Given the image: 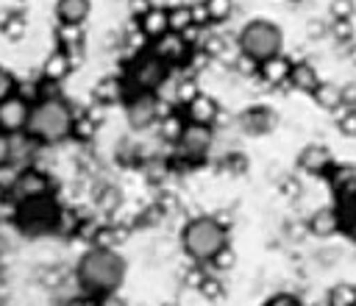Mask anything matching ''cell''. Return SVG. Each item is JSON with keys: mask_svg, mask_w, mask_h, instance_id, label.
Listing matches in <instances>:
<instances>
[{"mask_svg": "<svg viewBox=\"0 0 356 306\" xmlns=\"http://www.w3.org/2000/svg\"><path fill=\"white\" fill-rule=\"evenodd\" d=\"M125 273H128V264L120 256V250L106 248V245H92L89 250L81 253L75 264V281L81 292L95 295V298L117 292L125 281Z\"/></svg>", "mask_w": 356, "mask_h": 306, "instance_id": "cell-1", "label": "cell"}, {"mask_svg": "<svg viewBox=\"0 0 356 306\" xmlns=\"http://www.w3.org/2000/svg\"><path fill=\"white\" fill-rule=\"evenodd\" d=\"M72 122H75V111L61 95L58 97H39L31 103L25 134L31 139H36L42 147L58 145L67 136H72Z\"/></svg>", "mask_w": 356, "mask_h": 306, "instance_id": "cell-2", "label": "cell"}, {"mask_svg": "<svg viewBox=\"0 0 356 306\" xmlns=\"http://www.w3.org/2000/svg\"><path fill=\"white\" fill-rule=\"evenodd\" d=\"M225 245H228V225H222L220 217L200 214L186 220V225L181 228V248L195 264H209Z\"/></svg>", "mask_w": 356, "mask_h": 306, "instance_id": "cell-3", "label": "cell"}, {"mask_svg": "<svg viewBox=\"0 0 356 306\" xmlns=\"http://www.w3.org/2000/svg\"><path fill=\"white\" fill-rule=\"evenodd\" d=\"M64 206L56 200V195H39L14 203V225L28 236H44L58 231Z\"/></svg>", "mask_w": 356, "mask_h": 306, "instance_id": "cell-4", "label": "cell"}, {"mask_svg": "<svg viewBox=\"0 0 356 306\" xmlns=\"http://www.w3.org/2000/svg\"><path fill=\"white\" fill-rule=\"evenodd\" d=\"M236 47L239 56H248L250 61L261 64L273 56H281L284 50V31L270 22V19H250L242 25V31L236 33Z\"/></svg>", "mask_w": 356, "mask_h": 306, "instance_id": "cell-5", "label": "cell"}, {"mask_svg": "<svg viewBox=\"0 0 356 306\" xmlns=\"http://www.w3.org/2000/svg\"><path fill=\"white\" fill-rule=\"evenodd\" d=\"M172 75V67L159 58L150 47L131 56V61L125 64V72H122V81L128 86V95L131 92H159Z\"/></svg>", "mask_w": 356, "mask_h": 306, "instance_id": "cell-6", "label": "cell"}, {"mask_svg": "<svg viewBox=\"0 0 356 306\" xmlns=\"http://www.w3.org/2000/svg\"><path fill=\"white\" fill-rule=\"evenodd\" d=\"M211 145H214V131L209 125L186 122V128L181 131L178 142L172 145V150H175L172 156L181 164H200L211 153Z\"/></svg>", "mask_w": 356, "mask_h": 306, "instance_id": "cell-7", "label": "cell"}, {"mask_svg": "<svg viewBox=\"0 0 356 306\" xmlns=\"http://www.w3.org/2000/svg\"><path fill=\"white\" fill-rule=\"evenodd\" d=\"M164 100L159 97V92H131L125 97V120L134 131H147L159 122V117L164 114Z\"/></svg>", "mask_w": 356, "mask_h": 306, "instance_id": "cell-8", "label": "cell"}, {"mask_svg": "<svg viewBox=\"0 0 356 306\" xmlns=\"http://www.w3.org/2000/svg\"><path fill=\"white\" fill-rule=\"evenodd\" d=\"M53 178L39 170V167H22L17 170L11 186H8V200L19 203V200H28V198H39V195H53Z\"/></svg>", "mask_w": 356, "mask_h": 306, "instance_id": "cell-9", "label": "cell"}, {"mask_svg": "<svg viewBox=\"0 0 356 306\" xmlns=\"http://www.w3.org/2000/svg\"><path fill=\"white\" fill-rule=\"evenodd\" d=\"M150 50L159 56V58H164L172 70H178V67H186V61H189V56H192V45L186 42V36H181V33H164L161 39H156V42H150Z\"/></svg>", "mask_w": 356, "mask_h": 306, "instance_id": "cell-10", "label": "cell"}, {"mask_svg": "<svg viewBox=\"0 0 356 306\" xmlns=\"http://www.w3.org/2000/svg\"><path fill=\"white\" fill-rule=\"evenodd\" d=\"M28 114H31V103L22 95H11L6 100H0V134H22L28 125Z\"/></svg>", "mask_w": 356, "mask_h": 306, "instance_id": "cell-11", "label": "cell"}, {"mask_svg": "<svg viewBox=\"0 0 356 306\" xmlns=\"http://www.w3.org/2000/svg\"><path fill=\"white\" fill-rule=\"evenodd\" d=\"M236 122H239V131H242V134H248V136H261V134H270V131L275 128L278 117H275V111H273L270 106L256 103V106H248V108L236 117Z\"/></svg>", "mask_w": 356, "mask_h": 306, "instance_id": "cell-12", "label": "cell"}, {"mask_svg": "<svg viewBox=\"0 0 356 306\" xmlns=\"http://www.w3.org/2000/svg\"><path fill=\"white\" fill-rule=\"evenodd\" d=\"M334 164H337L334 153L325 145H306L298 153V170L306 172V175H314V178H325Z\"/></svg>", "mask_w": 356, "mask_h": 306, "instance_id": "cell-13", "label": "cell"}, {"mask_svg": "<svg viewBox=\"0 0 356 306\" xmlns=\"http://www.w3.org/2000/svg\"><path fill=\"white\" fill-rule=\"evenodd\" d=\"M292 64H295V61L286 58L284 53H281V56H273V58H267V61H261V64L256 67V78H259L261 86H267V89H278V86L289 83Z\"/></svg>", "mask_w": 356, "mask_h": 306, "instance_id": "cell-14", "label": "cell"}, {"mask_svg": "<svg viewBox=\"0 0 356 306\" xmlns=\"http://www.w3.org/2000/svg\"><path fill=\"white\" fill-rule=\"evenodd\" d=\"M184 117H186V122H195V125H209V128H214V122H217V117H220V103L211 97V95H206V92H197L184 108Z\"/></svg>", "mask_w": 356, "mask_h": 306, "instance_id": "cell-15", "label": "cell"}, {"mask_svg": "<svg viewBox=\"0 0 356 306\" xmlns=\"http://www.w3.org/2000/svg\"><path fill=\"white\" fill-rule=\"evenodd\" d=\"M306 231L317 239H328L334 234H339V214L337 206H320L306 217Z\"/></svg>", "mask_w": 356, "mask_h": 306, "instance_id": "cell-16", "label": "cell"}, {"mask_svg": "<svg viewBox=\"0 0 356 306\" xmlns=\"http://www.w3.org/2000/svg\"><path fill=\"white\" fill-rule=\"evenodd\" d=\"M136 25H139V31L150 39V42H156V39H161L164 33H170V19H167V8L164 6H150L139 19H136Z\"/></svg>", "mask_w": 356, "mask_h": 306, "instance_id": "cell-17", "label": "cell"}, {"mask_svg": "<svg viewBox=\"0 0 356 306\" xmlns=\"http://www.w3.org/2000/svg\"><path fill=\"white\" fill-rule=\"evenodd\" d=\"M72 58H70V53H64V50H53L44 61H42V70H39V78L42 81H53V83H61L70 72H72Z\"/></svg>", "mask_w": 356, "mask_h": 306, "instance_id": "cell-18", "label": "cell"}, {"mask_svg": "<svg viewBox=\"0 0 356 306\" xmlns=\"http://www.w3.org/2000/svg\"><path fill=\"white\" fill-rule=\"evenodd\" d=\"M125 97H128V86H125L122 78L106 75V78H100V81L95 83V89H92V100L100 103V106H111V103H120V100H125Z\"/></svg>", "mask_w": 356, "mask_h": 306, "instance_id": "cell-19", "label": "cell"}, {"mask_svg": "<svg viewBox=\"0 0 356 306\" xmlns=\"http://www.w3.org/2000/svg\"><path fill=\"white\" fill-rule=\"evenodd\" d=\"M325 178H328V184H331L337 200L356 195V167H353V164H334Z\"/></svg>", "mask_w": 356, "mask_h": 306, "instance_id": "cell-20", "label": "cell"}, {"mask_svg": "<svg viewBox=\"0 0 356 306\" xmlns=\"http://www.w3.org/2000/svg\"><path fill=\"white\" fill-rule=\"evenodd\" d=\"M56 47L64 50V53H70V58L75 64L78 61V53L83 47V25H64V22H58L56 25Z\"/></svg>", "mask_w": 356, "mask_h": 306, "instance_id": "cell-21", "label": "cell"}, {"mask_svg": "<svg viewBox=\"0 0 356 306\" xmlns=\"http://www.w3.org/2000/svg\"><path fill=\"white\" fill-rule=\"evenodd\" d=\"M39 147H42V145H39L36 139H31L25 131H22V134H14V136H11V167H17V170L31 167Z\"/></svg>", "mask_w": 356, "mask_h": 306, "instance_id": "cell-22", "label": "cell"}, {"mask_svg": "<svg viewBox=\"0 0 356 306\" xmlns=\"http://www.w3.org/2000/svg\"><path fill=\"white\" fill-rule=\"evenodd\" d=\"M92 0H58L56 3V19L64 25H83L89 19Z\"/></svg>", "mask_w": 356, "mask_h": 306, "instance_id": "cell-23", "label": "cell"}, {"mask_svg": "<svg viewBox=\"0 0 356 306\" xmlns=\"http://www.w3.org/2000/svg\"><path fill=\"white\" fill-rule=\"evenodd\" d=\"M289 86H292L295 92L312 95V92L320 86V75H317L314 64H309V61H295V64H292V72H289Z\"/></svg>", "mask_w": 356, "mask_h": 306, "instance_id": "cell-24", "label": "cell"}, {"mask_svg": "<svg viewBox=\"0 0 356 306\" xmlns=\"http://www.w3.org/2000/svg\"><path fill=\"white\" fill-rule=\"evenodd\" d=\"M186 128V117H184V111H175L172 106H167L164 108V114L159 117V122H156V131H159V136L164 139V142H170V145H175L178 142V136H181V131Z\"/></svg>", "mask_w": 356, "mask_h": 306, "instance_id": "cell-25", "label": "cell"}, {"mask_svg": "<svg viewBox=\"0 0 356 306\" xmlns=\"http://www.w3.org/2000/svg\"><path fill=\"white\" fill-rule=\"evenodd\" d=\"M312 100L323 108V111H339L345 103H342V86L337 83H328V81H320V86L312 92Z\"/></svg>", "mask_w": 356, "mask_h": 306, "instance_id": "cell-26", "label": "cell"}, {"mask_svg": "<svg viewBox=\"0 0 356 306\" xmlns=\"http://www.w3.org/2000/svg\"><path fill=\"white\" fill-rule=\"evenodd\" d=\"M337 214H339V231L356 242V195L353 198H339L337 200Z\"/></svg>", "mask_w": 356, "mask_h": 306, "instance_id": "cell-27", "label": "cell"}, {"mask_svg": "<svg viewBox=\"0 0 356 306\" xmlns=\"http://www.w3.org/2000/svg\"><path fill=\"white\" fill-rule=\"evenodd\" d=\"M0 33L8 39V42H19L25 39L28 33V19L22 11H8L3 19H0Z\"/></svg>", "mask_w": 356, "mask_h": 306, "instance_id": "cell-28", "label": "cell"}, {"mask_svg": "<svg viewBox=\"0 0 356 306\" xmlns=\"http://www.w3.org/2000/svg\"><path fill=\"white\" fill-rule=\"evenodd\" d=\"M167 19H170V31H172V33H181V36L195 28V22H192V6H189V3L170 6V8H167Z\"/></svg>", "mask_w": 356, "mask_h": 306, "instance_id": "cell-29", "label": "cell"}, {"mask_svg": "<svg viewBox=\"0 0 356 306\" xmlns=\"http://www.w3.org/2000/svg\"><path fill=\"white\" fill-rule=\"evenodd\" d=\"M325 306H356V284L350 281L334 284L325 295Z\"/></svg>", "mask_w": 356, "mask_h": 306, "instance_id": "cell-30", "label": "cell"}, {"mask_svg": "<svg viewBox=\"0 0 356 306\" xmlns=\"http://www.w3.org/2000/svg\"><path fill=\"white\" fill-rule=\"evenodd\" d=\"M97 125H100V120L95 117V114H75V122H72V136L78 139V142H89L95 134H97Z\"/></svg>", "mask_w": 356, "mask_h": 306, "instance_id": "cell-31", "label": "cell"}, {"mask_svg": "<svg viewBox=\"0 0 356 306\" xmlns=\"http://www.w3.org/2000/svg\"><path fill=\"white\" fill-rule=\"evenodd\" d=\"M211 25H222L234 14V0H203Z\"/></svg>", "mask_w": 356, "mask_h": 306, "instance_id": "cell-32", "label": "cell"}, {"mask_svg": "<svg viewBox=\"0 0 356 306\" xmlns=\"http://www.w3.org/2000/svg\"><path fill=\"white\" fill-rule=\"evenodd\" d=\"M197 292H200L209 303H217V300H222V298H225V287H222V281H220L217 275H206V278L200 281Z\"/></svg>", "mask_w": 356, "mask_h": 306, "instance_id": "cell-33", "label": "cell"}, {"mask_svg": "<svg viewBox=\"0 0 356 306\" xmlns=\"http://www.w3.org/2000/svg\"><path fill=\"white\" fill-rule=\"evenodd\" d=\"M337 128H339L342 136H356V108L342 106L337 111Z\"/></svg>", "mask_w": 356, "mask_h": 306, "instance_id": "cell-34", "label": "cell"}, {"mask_svg": "<svg viewBox=\"0 0 356 306\" xmlns=\"http://www.w3.org/2000/svg\"><path fill=\"white\" fill-rule=\"evenodd\" d=\"M234 264H236V253H234V248H231V245H225V248H222V250H220V253H217L206 267H211L214 273H225V270H231Z\"/></svg>", "mask_w": 356, "mask_h": 306, "instance_id": "cell-35", "label": "cell"}, {"mask_svg": "<svg viewBox=\"0 0 356 306\" xmlns=\"http://www.w3.org/2000/svg\"><path fill=\"white\" fill-rule=\"evenodd\" d=\"M17 92H19V81H17V75H14L8 67H0V100L11 97V95H17Z\"/></svg>", "mask_w": 356, "mask_h": 306, "instance_id": "cell-36", "label": "cell"}, {"mask_svg": "<svg viewBox=\"0 0 356 306\" xmlns=\"http://www.w3.org/2000/svg\"><path fill=\"white\" fill-rule=\"evenodd\" d=\"M328 14H331V19H353L356 3H353V0H331Z\"/></svg>", "mask_w": 356, "mask_h": 306, "instance_id": "cell-37", "label": "cell"}, {"mask_svg": "<svg viewBox=\"0 0 356 306\" xmlns=\"http://www.w3.org/2000/svg\"><path fill=\"white\" fill-rule=\"evenodd\" d=\"M328 33H331L337 42H350V39H353V19H331Z\"/></svg>", "mask_w": 356, "mask_h": 306, "instance_id": "cell-38", "label": "cell"}, {"mask_svg": "<svg viewBox=\"0 0 356 306\" xmlns=\"http://www.w3.org/2000/svg\"><path fill=\"white\" fill-rule=\"evenodd\" d=\"M261 306H303L292 292H275V295H270Z\"/></svg>", "mask_w": 356, "mask_h": 306, "instance_id": "cell-39", "label": "cell"}, {"mask_svg": "<svg viewBox=\"0 0 356 306\" xmlns=\"http://www.w3.org/2000/svg\"><path fill=\"white\" fill-rule=\"evenodd\" d=\"M203 267H206V264H192V267L186 270V287H195V289L200 287V281L209 275Z\"/></svg>", "mask_w": 356, "mask_h": 306, "instance_id": "cell-40", "label": "cell"}, {"mask_svg": "<svg viewBox=\"0 0 356 306\" xmlns=\"http://www.w3.org/2000/svg\"><path fill=\"white\" fill-rule=\"evenodd\" d=\"M11 164V136L0 134V170Z\"/></svg>", "mask_w": 356, "mask_h": 306, "instance_id": "cell-41", "label": "cell"}, {"mask_svg": "<svg viewBox=\"0 0 356 306\" xmlns=\"http://www.w3.org/2000/svg\"><path fill=\"white\" fill-rule=\"evenodd\" d=\"M192 22H195V28L211 25V22H209V11H206V6H203V3H195V6H192Z\"/></svg>", "mask_w": 356, "mask_h": 306, "instance_id": "cell-42", "label": "cell"}, {"mask_svg": "<svg viewBox=\"0 0 356 306\" xmlns=\"http://www.w3.org/2000/svg\"><path fill=\"white\" fill-rule=\"evenodd\" d=\"M61 306H97V298H95V295L81 292V295H75V298H67Z\"/></svg>", "mask_w": 356, "mask_h": 306, "instance_id": "cell-43", "label": "cell"}, {"mask_svg": "<svg viewBox=\"0 0 356 306\" xmlns=\"http://www.w3.org/2000/svg\"><path fill=\"white\" fill-rule=\"evenodd\" d=\"M97 306H128L117 292H108V295H100L97 298Z\"/></svg>", "mask_w": 356, "mask_h": 306, "instance_id": "cell-44", "label": "cell"}, {"mask_svg": "<svg viewBox=\"0 0 356 306\" xmlns=\"http://www.w3.org/2000/svg\"><path fill=\"white\" fill-rule=\"evenodd\" d=\"M150 6H153V3H147V0H131V17H134V19H139Z\"/></svg>", "mask_w": 356, "mask_h": 306, "instance_id": "cell-45", "label": "cell"}, {"mask_svg": "<svg viewBox=\"0 0 356 306\" xmlns=\"http://www.w3.org/2000/svg\"><path fill=\"white\" fill-rule=\"evenodd\" d=\"M281 189H284V195H289V198H298V195H300V184H298L295 178H292V181H284Z\"/></svg>", "mask_w": 356, "mask_h": 306, "instance_id": "cell-46", "label": "cell"}, {"mask_svg": "<svg viewBox=\"0 0 356 306\" xmlns=\"http://www.w3.org/2000/svg\"><path fill=\"white\" fill-rule=\"evenodd\" d=\"M306 31H309V36H323V33H325V25H323V22H309Z\"/></svg>", "mask_w": 356, "mask_h": 306, "instance_id": "cell-47", "label": "cell"}, {"mask_svg": "<svg viewBox=\"0 0 356 306\" xmlns=\"http://www.w3.org/2000/svg\"><path fill=\"white\" fill-rule=\"evenodd\" d=\"M6 203H8V189H6L3 184H0V209H3Z\"/></svg>", "mask_w": 356, "mask_h": 306, "instance_id": "cell-48", "label": "cell"}, {"mask_svg": "<svg viewBox=\"0 0 356 306\" xmlns=\"http://www.w3.org/2000/svg\"><path fill=\"white\" fill-rule=\"evenodd\" d=\"M292 3H300V0H292Z\"/></svg>", "mask_w": 356, "mask_h": 306, "instance_id": "cell-49", "label": "cell"}]
</instances>
